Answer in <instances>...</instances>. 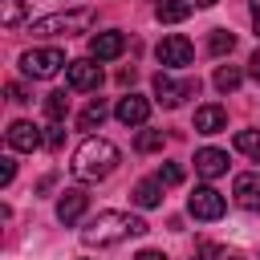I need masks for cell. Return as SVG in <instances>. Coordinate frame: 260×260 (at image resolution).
<instances>
[{"mask_svg":"<svg viewBox=\"0 0 260 260\" xmlns=\"http://www.w3.org/2000/svg\"><path fill=\"white\" fill-rule=\"evenodd\" d=\"M252 28H256V37H260V0H252Z\"/></svg>","mask_w":260,"mask_h":260,"instance_id":"obj_31","label":"cell"},{"mask_svg":"<svg viewBox=\"0 0 260 260\" xmlns=\"http://www.w3.org/2000/svg\"><path fill=\"white\" fill-rule=\"evenodd\" d=\"M0 20L4 28H16L24 20V0H0Z\"/></svg>","mask_w":260,"mask_h":260,"instance_id":"obj_22","label":"cell"},{"mask_svg":"<svg viewBox=\"0 0 260 260\" xmlns=\"http://www.w3.org/2000/svg\"><path fill=\"white\" fill-rule=\"evenodd\" d=\"M158 183H162V187H175V183H183V167H179V162H162V171H158Z\"/></svg>","mask_w":260,"mask_h":260,"instance_id":"obj_25","label":"cell"},{"mask_svg":"<svg viewBox=\"0 0 260 260\" xmlns=\"http://www.w3.org/2000/svg\"><path fill=\"white\" fill-rule=\"evenodd\" d=\"M236 150L248 158H260V130H236Z\"/></svg>","mask_w":260,"mask_h":260,"instance_id":"obj_19","label":"cell"},{"mask_svg":"<svg viewBox=\"0 0 260 260\" xmlns=\"http://www.w3.org/2000/svg\"><path fill=\"white\" fill-rule=\"evenodd\" d=\"M195 4H203V8H211V4H219V0H195Z\"/></svg>","mask_w":260,"mask_h":260,"instance_id":"obj_32","label":"cell"},{"mask_svg":"<svg viewBox=\"0 0 260 260\" xmlns=\"http://www.w3.org/2000/svg\"><path fill=\"white\" fill-rule=\"evenodd\" d=\"M122 49H126V37H122L118 28L89 37V57H93V61H114V57H122Z\"/></svg>","mask_w":260,"mask_h":260,"instance_id":"obj_9","label":"cell"},{"mask_svg":"<svg viewBox=\"0 0 260 260\" xmlns=\"http://www.w3.org/2000/svg\"><path fill=\"white\" fill-rule=\"evenodd\" d=\"M85 203H89L85 191H77V187L61 191V199H57V219H61V223H77V219L85 215Z\"/></svg>","mask_w":260,"mask_h":260,"instance_id":"obj_13","label":"cell"},{"mask_svg":"<svg viewBox=\"0 0 260 260\" xmlns=\"http://www.w3.org/2000/svg\"><path fill=\"white\" fill-rule=\"evenodd\" d=\"M248 73H252V81H260V49L248 57Z\"/></svg>","mask_w":260,"mask_h":260,"instance_id":"obj_29","label":"cell"},{"mask_svg":"<svg viewBox=\"0 0 260 260\" xmlns=\"http://www.w3.org/2000/svg\"><path fill=\"white\" fill-rule=\"evenodd\" d=\"M81 24H89V12L85 8H77V12H57V16H41V20H32V32L37 37H57V32H77Z\"/></svg>","mask_w":260,"mask_h":260,"instance_id":"obj_4","label":"cell"},{"mask_svg":"<svg viewBox=\"0 0 260 260\" xmlns=\"http://www.w3.org/2000/svg\"><path fill=\"white\" fill-rule=\"evenodd\" d=\"M12 179H16V162H12V158H0V183L8 187Z\"/></svg>","mask_w":260,"mask_h":260,"instance_id":"obj_27","label":"cell"},{"mask_svg":"<svg viewBox=\"0 0 260 260\" xmlns=\"http://www.w3.org/2000/svg\"><path fill=\"white\" fill-rule=\"evenodd\" d=\"M114 118H118L122 126H142V122L150 118V102L138 98V93H126V98L114 106Z\"/></svg>","mask_w":260,"mask_h":260,"instance_id":"obj_12","label":"cell"},{"mask_svg":"<svg viewBox=\"0 0 260 260\" xmlns=\"http://www.w3.org/2000/svg\"><path fill=\"white\" fill-rule=\"evenodd\" d=\"M8 98H12V102H20V106H24V102H32L24 85H8Z\"/></svg>","mask_w":260,"mask_h":260,"instance_id":"obj_28","label":"cell"},{"mask_svg":"<svg viewBox=\"0 0 260 260\" xmlns=\"http://www.w3.org/2000/svg\"><path fill=\"white\" fill-rule=\"evenodd\" d=\"M45 114H49V122H61V118L69 114V98H65L61 89L49 93V98H45Z\"/></svg>","mask_w":260,"mask_h":260,"instance_id":"obj_23","label":"cell"},{"mask_svg":"<svg viewBox=\"0 0 260 260\" xmlns=\"http://www.w3.org/2000/svg\"><path fill=\"white\" fill-rule=\"evenodd\" d=\"M8 146L12 150H24V154H32L37 146H45V134H41V126H32V122H12L8 126Z\"/></svg>","mask_w":260,"mask_h":260,"instance_id":"obj_11","label":"cell"},{"mask_svg":"<svg viewBox=\"0 0 260 260\" xmlns=\"http://www.w3.org/2000/svg\"><path fill=\"white\" fill-rule=\"evenodd\" d=\"M207 49H211V57H223V53H232V49H236V32H228V28H215V32H211V41H207Z\"/></svg>","mask_w":260,"mask_h":260,"instance_id":"obj_20","label":"cell"},{"mask_svg":"<svg viewBox=\"0 0 260 260\" xmlns=\"http://www.w3.org/2000/svg\"><path fill=\"white\" fill-rule=\"evenodd\" d=\"M215 89H219V93L240 89V69H236V65H219V69H215Z\"/></svg>","mask_w":260,"mask_h":260,"instance_id":"obj_21","label":"cell"},{"mask_svg":"<svg viewBox=\"0 0 260 260\" xmlns=\"http://www.w3.org/2000/svg\"><path fill=\"white\" fill-rule=\"evenodd\" d=\"M228 260H244V256H228Z\"/></svg>","mask_w":260,"mask_h":260,"instance_id":"obj_33","label":"cell"},{"mask_svg":"<svg viewBox=\"0 0 260 260\" xmlns=\"http://www.w3.org/2000/svg\"><path fill=\"white\" fill-rule=\"evenodd\" d=\"M191 0H158L154 4V16H158V24H179V20H187L191 16Z\"/></svg>","mask_w":260,"mask_h":260,"instance_id":"obj_16","label":"cell"},{"mask_svg":"<svg viewBox=\"0 0 260 260\" xmlns=\"http://www.w3.org/2000/svg\"><path fill=\"white\" fill-rule=\"evenodd\" d=\"M134 260H167V252H158V248H142Z\"/></svg>","mask_w":260,"mask_h":260,"instance_id":"obj_30","label":"cell"},{"mask_svg":"<svg viewBox=\"0 0 260 260\" xmlns=\"http://www.w3.org/2000/svg\"><path fill=\"white\" fill-rule=\"evenodd\" d=\"M232 195L244 211H260V171H244L232 183Z\"/></svg>","mask_w":260,"mask_h":260,"instance_id":"obj_8","label":"cell"},{"mask_svg":"<svg viewBox=\"0 0 260 260\" xmlns=\"http://www.w3.org/2000/svg\"><path fill=\"white\" fill-rule=\"evenodd\" d=\"M118 146L114 142H106V138H85L77 150H73V175L81 179V183H98V179H106V175H114V167H118Z\"/></svg>","mask_w":260,"mask_h":260,"instance_id":"obj_2","label":"cell"},{"mask_svg":"<svg viewBox=\"0 0 260 260\" xmlns=\"http://www.w3.org/2000/svg\"><path fill=\"white\" fill-rule=\"evenodd\" d=\"M154 57H158L162 65H171V69H183V65H191V57H195V49H191V41H187V37H179V32H171V37H162V41H158V49H154Z\"/></svg>","mask_w":260,"mask_h":260,"instance_id":"obj_6","label":"cell"},{"mask_svg":"<svg viewBox=\"0 0 260 260\" xmlns=\"http://www.w3.org/2000/svg\"><path fill=\"white\" fill-rule=\"evenodd\" d=\"M102 122H106V102H98V98H93V102L81 110L77 126H81V130H93V126H102Z\"/></svg>","mask_w":260,"mask_h":260,"instance_id":"obj_18","label":"cell"},{"mask_svg":"<svg viewBox=\"0 0 260 260\" xmlns=\"http://www.w3.org/2000/svg\"><path fill=\"white\" fill-rule=\"evenodd\" d=\"M223 207H228V199H223L215 187H207V183H203V187H195V195L187 199V211H191L195 219H207V223H211V219H219V215H223Z\"/></svg>","mask_w":260,"mask_h":260,"instance_id":"obj_5","label":"cell"},{"mask_svg":"<svg viewBox=\"0 0 260 260\" xmlns=\"http://www.w3.org/2000/svg\"><path fill=\"white\" fill-rule=\"evenodd\" d=\"M61 65H69L61 49H28V53L20 57V69H24L28 77H37V81H45V77H53V73H57Z\"/></svg>","mask_w":260,"mask_h":260,"instance_id":"obj_3","label":"cell"},{"mask_svg":"<svg viewBox=\"0 0 260 260\" xmlns=\"http://www.w3.org/2000/svg\"><path fill=\"white\" fill-rule=\"evenodd\" d=\"M187 93H199V81H183V85H175L167 73H158V77H154V98H158L167 110H175Z\"/></svg>","mask_w":260,"mask_h":260,"instance_id":"obj_10","label":"cell"},{"mask_svg":"<svg viewBox=\"0 0 260 260\" xmlns=\"http://www.w3.org/2000/svg\"><path fill=\"white\" fill-rule=\"evenodd\" d=\"M61 142H65V126H61V122L45 126V146H49V150H61Z\"/></svg>","mask_w":260,"mask_h":260,"instance_id":"obj_26","label":"cell"},{"mask_svg":"<svg viewBox=\"0 0 260 260\" xmlns=\"http://www.w3.org/2000/svg\"><path fill=\"white\" fill-rule=\"evenodd\" d=\"M146 232V219L142 215H130V211H98L89 219V228L81 232L85 244L93 248H106V244H118V240H130V236H142Z\"/></svg>","mask_w":260,"mask_h":260,"instance_id":"obj_1","label":"cell"},{"mask_svg":"<svg viewBox=\"0 0 260 260\" xmlns=\"http://www.w3.org/2000/svg\"><path fill=\"white\" fill-rule=\"evenodd\" d=\"M195 171H199L203 179H219V175L228 171V154L215 150V146H203V150H195Z\"/></svg>","mask_w":260,"mask_h":260,"instance_id":"obj_14","label":"cell"},{"mask_svg":"<svg viewBox=\"0 0 260 260\" xmlns=\"http://www.w3.org/2000/svg\"><path fill=\"white\" fill-rule=\"evenodd\" d=\"M65 81H69V89H98L102 85V65H93L89 57H81V61H69L65 65Z\"/></svg>","mask_w":260,"mask_h":260,"instance_id":"obj_7","label":"cell"},{"mask_svg":"<svg viewBox=\"0 0 260 260\" xmlns=\"http://www.w3.org/2000/svg\"><path fill=\"white\" fill-rule=\"evenodd\" d=\"M130 199H134L138 207H158V203H162V183H158V179H142Z\"/></svg>","mask_w":260,"mask_h":260,"instance_id":"obj_17","label":"cell"},{"mask_svg":"<svg viewBox=\"0 0 260 260\" xmlns=\"http://www.w3.org/2000/svg\"><path fill=\"white\" fill-rule=\"evenodd\" d=\"M134 146H138L142 154H150V150H162V130H142V134L134 138Z\"/></svg>","mask_w":260,"mask_h":260,"instance_id":"obj_24","label":"cell"},{"mask_svg":"<svg viewBox=\"0 0 260 260\" xmlns=\"http://www.w3.org/2000/svg\"><path fill=\"white\" fill-rule=\"evenodd\" d=\"M195 130H199V134H219V130H228V110H223V106H199V110H195Z\"/></svg>","mask_w":260,"mask_h":260,"instance_id":"obj_15","label":"cell"}]
</instances>
